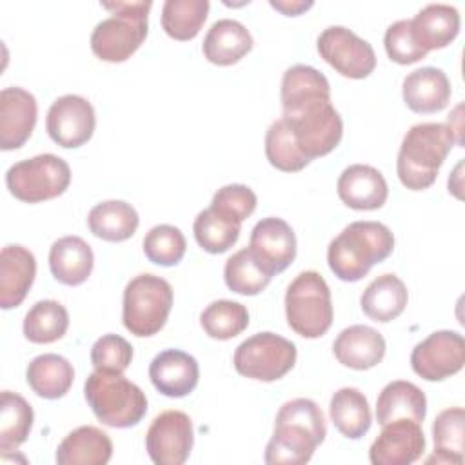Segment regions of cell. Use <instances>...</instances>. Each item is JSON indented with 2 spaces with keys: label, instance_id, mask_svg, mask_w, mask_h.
<instances>
[{
  "label": "cell",
  "instance_id": "6da1fadb",
  "mask_svg": "<svg viewBox=\"0 0 465 465\" xmlns=\"http://www.w3.org/2000/svg\"><path fill=\"white\" fill-rule=\"evenodd\" d=\"M282 118L311 162L336 149L343 120L331 104V85L322 71L305 64L289 67L282 78Z\"/></svg>",
  "mask_w": 465,
  "mask_h": 465
},
{
  "label": "cell",
  "instance_id": "7a4b0ae2",
  "mask_svg": "<svg viewBox=\"0 0 465 465\" xmlns=\"http://www.w3.org/2000/svg\"><path fill=\"white\" fill-rule=\"evenodd\" d=\"M325 436V416L318 403L309 398H294L280 407L263 460L269 465L307 463Z\"/></svg>",
  "mask_w": 465,
  "mask_h": 465
},
{
  "label": "cell",
  "instance_id": "3957f363",
  "mask_svg": "<svg viewBox=\"0 0 465 465\" xmlns=\"http://www.w3.org/2000/svg\"><path fill=\"white\" fill-rule=\"evenodd\" d=\"M394 234L380 222L361 220L349 223L327 249L329 269L341 282H358L369 274L374 263L391 256Z\"/></svg>",
  "mask_w": 465,
  "mask_h": 465
},
{
  "label": "cell",
  "instance_id": "277c9868",
  "mask_svg": "<svg viewBox=\"0 0 465 465\" xmlns=\"http://www.w3.org/2000/svg\"><path fill=\"white\" fill-rule=\"evenodd\" d=\"M454 143H458V138L447 124L423 122L412 125L401 140L396 160L400 182L411 191L429 189Z\"/></svg>",
  "mask_w": 465,
  "mask_h": 465
},
{
  "label": "cell",
  "instance_id": "5b68a950",
  "mask_svg": "<svg viewBox=\"0 0 465 465\" xmlns=\"http://www.w3.org/2000/svg\"><path fill=\"white\" fill-rule=\"evenodd\" d=\"M102 7L107 9L111 16L94 25L91 49L104 62H125L147 36V15L153 2H102Z\"/></svg>",
  "mask_w": 465,
  "mask_h": 465
},
{
  "label": "cell",
  "instance_id": "8992f818",
  "mask_svg": "<svg viewBox=\"0 0 465 465\" xmlns=\"http://www.w3.org/2000/svg\"><path fill=\"white\" fill-rule=\"evenodd\" d=\"M84 396L98 421L113 429L134 427L147 412L145 392L122 372L94 369L84 383Z\"/></svg>",
  "mask_w": 465,
  "mask_h": 465
},
{
  "label": "cell",
  "instance_id": "52a82bcc",
  "mask_svg": "<svg viewBox=\"0 0 465 465\" xmlns=\"http://www.w3.org/2000/svg\"><path fill=\"white\" fill-rule=\"evenodd\" d=\"M289 327L309 340L323 336L332 325V300L323 276L316 271L300 272L285 291Z\"/></svg>",
  "mask_w": 465,
  "mask_h": 465
},
{
  "label": "cell",
  "instance_id": "ba28073f",
  "mask_svg": "<svg viewBox=\"0 0 465 465\" xmlns=\"http://www.w3.org/2000/svg\"><path fill=\"white\" fill-rule=\"evenodd\" d=\"M171 307V283L156 274L143 272L131 278L124 289L122 320L131 334L147 338L165 325Z\"/></svg>",
  "mask_w": 465,
  "mask_h": 465
},
{
  "label": "cell",
  "instance_id": "9c48e42d",
  "mask_svg": "<svg viewBox=\"0 0 465 465\" xmlns=\"http://www.w3.org/2000/svg\"><path fill=\"white\" fill-rule=\"evenodd\" d=\"M71 183L69 163L51 153L13 163L5 173L9 193L25 203L53 200L65 193Z\"/></svg>",
  "mask_w": 465,
  "mask_h": 465
},
{
  "label": "cell",
  "instance_id": "30bf717a",
  "mask_svg": "<svg viewBox=\"0 0 465 465\" xmlns=\"http://www.w3.org/2000/svg\"><path fill=\"white\" fill-rule=\"evenodd\" d=\"M232 363L236 372L245 378L276 381L294 367L296 345L269 331L256 332L236 347Z\"/></svg>",
  "mask_w": 465,
  "mask_h": 465
},
{
  "label": "cell",
  "instance_id": "8fae6325",
  "mask_svg": "<svg viewBox=\"0 0 465 465\" xmlns=\"http://www.w3.org/2000/svg\"><path fill=\"white\" fill-rule=\"evenodd\" d=\"M316 47L320 56L347 78H367L376 67L372 45L343 25L323 29L316 40Z\"/></svg>",
  "mask_w": 465,
  "mask_h": 465
},
{
  "label": "cell",
  "instance_id": "7c38bea8",
  "mask_svg": "<svg viewBox=\"0 0 465 465\" xmlns=\"http://www.w3.org/2000/svg\"><path fill=\"white\" fill-rule=\"evenodd\" d=\"M194 432L191 418L182 411H163L145 432V449L156 465H182L193 450Z\"/></svg>",
  "mask_w": 465,
  "mask_h": 465
},
{
  "label": "cell",
  "instance_id": "4fadbf2b",
  "mask_svg": "<svg viewBox=\"0 0 465 465\" xmlns=\"http://www.w3.org/2000/svg\"><path fill=\"white\" fill-rule=\"evenodd\" d=\"M465 363V340L456 331H436L414 345L411 352L412 371L427 381H441L454 376Z\"/></svg>",
  "mask_w": 465,
  "mask_h": 465
},
{
  "label": "cell",
  "instance_id": "5bb4252c",
  "mask_svg": "<svg viewBox=\"0 0 465 465\" xmlns=\"http://www.w3.org/2000/svg\"><path fill=\"white\" fill-rule=\"evenodd\" d=\"M96 116L91 102L78 94H64L56 98L45 116V131L49 138L65 149L87 143L94 133Z\"/></svg>",
  "mask_w": 465,
  "mask_h": 465
},
{
  "label": "cell",
  "instance_id": "9a60e30c",
  "mask_svg": "<svg viewBox=\"0 0 465 465\" xmlns=\"http://www.w3.org/2000/svg\"><path fill=\"white\" fill-rule=\"evenodd\" d=\"M425 436L421 423L401 418L381 425V432L369 449L372 465H409L421 458Z\"/></svg>",
  "mask_w": 465,
  "mask_h": 465
},
{
  "label": "cell",
  "instance_id": "2e32d148",
  "mask_svg": "<svg viewBox=\"0 0 465 465\" xmlns=\"http://www.w3.org/2000/svg\"><path fill=\"white\" fill-rule=\"evenodd\" d=\"M249 249L256 260L274 276L283 272L294 262L296 236L285 220L267 216L252 227Z\"/></svg>",
  "mask_w": 465,
  "mask_h": 465
},
{
  "label": "cell",
  "instance_id": "e0dca14e",
  "mask_svg": "<svg viewBox=\"0 0 465 465\" xmlns=\"http://www.w3.org/2000/svg\"><path fill=\"white\" fill-rule=\"evenodd\" d=\"M36 98L16 85L0 91V149H20L36 125Z\"/></svg>",
  "mask_w": 465,
  "mask_h": 465
},
{
  "label": "cell",
  "instance_id": "ac0fdd59",
  "mask_svg": "<svg viewBox=\"0 0 465 465\" xmlns=\"http://www.w3.org/2000/svg\"><path fill=\"white\" fill-rule=\"evenodd\" d=\"M149 378L154 389L167 398L191 394L200 380V367L194 356L180 349L158 352L149 365Z\"/></svg>",
  "mask_w": 465,
  "mask_h": 465
},
{
  "label": "cell",
  "instance_id": "d6986e66",
  "mask_svg": "<svg viewBox=\"0 0 465 465\" xmlns=\"http://www.w3.org/2000/svg\"><path fill=\"white\" fill-rule=\"evenodd\" d=\"M336 191L340 200L356 211L380 209L389 196V185L383 174L367 163H352L345 167L338 178Z\"/></svg>",
  "mask_w": 465,
  "mask_h": 465
},
{
  "label": "cell",
  "instance_id": "ffe728a7",
  "mask_svg": "<svg viewBox=\"0 0 465 465\" xmlns=\"http://www.w3.org/2000/svg\"><path fill=\"white\" fill-rule=\"evenodd\" d=\"M36 276L35 254L24 245H5L0 251V307H18Z\"/></svg>",
  "mask_w": 465,
  "mask_h": 465
},
{
  "label": "cell",
  "instance_id": "44dd1931",
  "mask_svg": "<svg viewBox=\"0 0 465 465\" xmlns=\"http://www.w3.org/2000/svg\"><path fill=\"white\" fill-rule=\"evenodd\" d=\"M450 94L449 76L440 67H418L403 78L401 96L414 113H438L447 107Z\"/></svg>",
  "mask_w": 465,
  "mask_h": 465
},
{
  "label": "cell",
  "instance_id": "7402d4cb",
  "mask_svg": "<svg viewBox=\"0 0 465 465\" xmlns=\"http://www.w3.org/2000/svg\"><path fill=\"white\" fill-rule=\"evenodd\" d=\"M383 336L369 325L345 327L332 343L336 360L354 371H367L376 367L385 356Z\"/></svg>",
  "mask_w": 465,
  "mask_h": 465
},
{
  "label": "cell",
  "instance_id": "603a6c76",
  "mask_svg": "<svg viewBox=\"0 0 465 465\" xmlns=\"http://www.w3.org/2000/svg\"><path fill=\"white\" fill-rule=\"evenodd\" d=\"M93 265V249L80 236H62L49 249L51 274L64 285H82L91 276Z\"/></svg>",
  "mask_w": 465,
  "mask_h": 465
},
{
  "label": "cell",
  "instance_id": "cb8c5ba5",
  "mask_svg": "<svg viewBox=\"0 0 465 465\" xmlns=\"http://www.w3.org/2000/svg\"><path fill=\"white\" fill-rule=\"evenodd\" d=\"M411 31L423 51L443 49L460 33V13L449 4H429L411 18Z\"/></svg>",
  "mask_w": 465,
  "mask_h": 465
},
{
  "label": "cell",
  "instance_id": "d4e9b609",
  "mask_svg": "<svg viewBox=\"0 0 465 465\" xmlns=\"http://www.w3.org/2000/svg\"><path fill=\"white\" fill-rule=\"evenodd\" d=\"M113 456V441L107 432L93 425H82L69 432L56 449L58 465H105Z\"/></svg>",
  "mask_w": 465,
  "mask_h": 465
},
{
  "label": "cell",
  "instance_id": "484cf974",
  "mask_svg": "<svg viewBox=\"0 0 465 465\" xmlns=\"http://www.w3.org/2000/svg\"><path fill=\"white\" fill-rule=\"evenodd\" d=\"M252 49L249 29L232 18L216 20L202 44L203 56L214 65H232Z\"/></svg>",
  "mask_w": 465,
  "mask_h": 465
},
{
  "label": "cell",
  "instance_id": "4316f807",
  "mask_svg": "<svg viewBox=\"0 0 465 465\" xmlns=\"http://www.w3.org/2000/svg\"><path fill=\"white\" fill-rule=\"evenodd\" d=\"M425 414L427 398L423 391L407 380H394L387 383L376 401V420L380 425L401 418L423 423Z\"/></svg>",
  "mask_w": 465,
  "mask_h": 465
},
{
  "label": "cell",
  "instance_id": "83f0119b",
  "mask_svg": "<svg viewBox=\"0 0 465 465\" xmlns=\"http://www.w3.org/2000/svg\"><path fill=\"white\" fill-rule=\"evenodd\" d=\"M409 302L405 283L392 272L374 278L360 298V307L374 322L387 323L396 320Z\"/></svg>",
  "mask_w": 465,
  "mask_h": 465
},
{
  "label": "cell",
  "instance_id": "f1b7e54d",
  "mask_svg": "<svg viewBox=\"0 0 465 465\" xmlns=\"http://www.w3.org/2000/svg\"><path fill=\"white\" fill-rule=\"evenodd\" d=\"M25 380L36 396L44 400H58L71 389L74 369L67 358L54 352H45L29 361Z\"/></svg>",
  "mask_w": 465,
  "mask_h": 465
},
{
  "label": "cell",
  "instance_id": "f546056e",
  "mask_svg": "<svg viewBox=\"0 0 465 465\" xmlns=\"http://www.w3.org/2000/svg\"><path fill=\"white\" fill-rule=\"evenodd\" d=\"M136 209L124 200H105L96 203L87 214L89 231L105 242L129 240L138 229Z\"/></svg>",
  "mask_w": 465,
  "mask_h": 465
},
{
  "label": "cell",
  "instance_id": "4dcf8cb0",
  "mask_svg": "<svg viewBox=\"0 0 465 465\" xmlns=\"http://www.w3.org/2000/svg\"><path fill=\"white\" fill-rule=\"evenodd\" d=\"M332 425L349 440H360L372 423V414L367 398L356 387L338 389L329 403Z\"/></svg>",
  "mask_w": 465,
  "mask_h": 465
},
{
  "label": "cell",
  "instance_id": "1f68e13d",
  "mask_svg": "<svg viewBox=\"0 0 465 465\" xmlns=\"http://www.w3.org/2000/svg\"><path fill=\"white\" fill-rule=\"evenodd\" d=\"M465 412L461 407H450L441 411L432 423L434 454L427 458V463H463L465 450Z\"/></svg>",
  "mask_w": 465,
  "mask_h": 465
},
{
  "label": "cell",
  "instance_id": "d6a6232c",
  "mask_svg": "<svg viewBox=\"0 0 465 465\" xmlns=\"http://www.w3.org/2000/svg\"><path fill=\"white\" fill-rule=\"evenodd\" d=\"M35 412L29 401L18 392L2 391L0 398V450L7 454L16 450L29 436Z\"/></svg>",
  "mask_w": 465,
  "mask_h": 465
},
{
  "label": "cell",
  "instance_id": "836d02e7",
  "mask_svg": "<svg viewBox=\"0 0 465 465\" xmlns=\"http://www.w3.org/2000/svg\"><path fill=\"white\" fill-rule=\"evenodd\" d=\"M69 327V312L56 300L36 302L24 318V336L31 343H53Z\"/></svg>",
  "mask_w": 465,
  "mask_h": 465
},
{
  "label": "cell",
  "instance_id": "e575fe53",
  "mask_svg": "<svg viewBox=\"0 0 465 465\" xmlns=\"http://www.w3.org/2000/svg\"><path fill=\"white\" fill-rule=\"evenodd\" d=\"M272 274L256 260L249 247L236 251L223 267L225 285L243 296H256L271 283Z\"/></svg>",
  "mask_w": 465,
  "mask_h": 465
},
{
  "label": "cell",
  "instance_id": "d590c367",
  "mask_svg": "<svg viewBox=\"0 0 465 465\" xmlns=\"http://www.w3.org/2000/svg\"><path fill=\"white\" fill-rule=\"evenodd\" d=\"M209 7V0H165L162 5V27L174 40H193L207 20Z\"/></svg>",
  "mask_w": 465,
  "mask_h": 465
},
{
  "label": "cell",
  "instance_id": "8d00e7d4",
  "mask_svg": "<svg viewBox=\"0 0 465 465\" xmlns=\"http://www.w3.org/2000/svg\"><path fill=\"white\" fill-rule=\"evenodd\" d=\"M265 156L272 167L283 173H296L311 163L300 151L296 138L283 118L274 120L265 133Z\"/></svg>",
  "mask_w": 465,
  "mask_h": 465
},
{
  "label": "cell",
  "instance_id": "74e56055",
  "mask_svg": "<svg viewBox=\"0 0 465 465\" xmlns=\"http://www.w3.org/2000/svg\"><path fill=\"white\" fill-rule=\"evenodd\" d=\"M200 325L209 338L231 340L247 329L249 312L240 302L216 300L202 311Z\"/></svg>",
  "mask_w": 465,
  "mask_h": 465
},
{
  "label": "cell",
  "instance_id": "f35d334b",
  "mask_svg": "<svg viewBox=\"0 0 465 465\" xmlns=\"http://www.w3.org/2000/svg\"><path fill=\"white\" fill-rule=\"evenodd\" d=\"M240 231L242 223H234L223 218L211 207L200 211L193 223L196 243L211 254H222L229 251L236 243Z\"/></svg>",
  "mask_w": 465,
  "mask_h": 465
},
{
  "label": "cell",
  "instance_id": "ab89813d",
  "mask_svg": "<svg viewBox=\"0 0 465 465\" xmlns=\"http://www.w3.org/2000/svg\"><path fill=\"white\" fill-rule=\"evenodd\" d=\"M142 245L145 258L162 267H173L180 263L187 249L183 232L169 223L151 227L143 236Z\"/></svg>",
  "mask_w": 465,
  "mask_h": 465
},
{
  "label": "cell",
  "instance_id": "60d3db41",
  "mask_svg": "<svg viewBox=\"0 0 465 465\" xmlns=\"http://www.w3.org/2000/svg\"><path fill=\"white\" fill-rule=\"evenodd\" d=\"M256 203L258 200L251 187L243 183H229L214 193L211 209L234 223H242L254 213Z\"/></svg>",
  "mask_w": 465,
  "mask_h": 465
},
{
  "label": "cell",
  "instance_id": "b9f144b4",
  "mask_svg": "<svg viewBox=\"0 0 465 465\" xmlns=\"http://www.w3.org/2000/svg\"><path fill=\"white\" fill-rule=\"evenodd\" d=\"M133 360V345L120 334H104L91 347V363L96 371L124 372Z\"/></svg>",
  "mask_w": 465,
  "mask_h": 465
},
{
  "label": "cell",
  "instance_id": "7bdbcfd3",
  "mask_svg": "<svg viewBox=\"0 0 465 465\" xmlns=\"http://www.w3.org/2000/svg\"><path fill=\"white\" fill-rule=\"evenodd\" d=\"M383 45L389 58L400 65H409L427 56V51H423L412 36L409 18L398 20L387 27Z\"/></svg>",
  "mask_w": 465,
  "mask_h": 465
},
{
  "label": "cell",
  "instance_id": "ee69618b",
  "mask_svg": "<svg viewBox=\"0 0 465 465\" xmlns=\"http://www.w3.org/2000/svg\"><path fill=\"white\" fill-rule=\"evenodd\" d=\"M269 4H271V7L282 11L287 16H298L300 13L312 7V2H289V0H276L274 2V0H271Z\"/></svg>",
  "mask_w": 465,
  "mask_h": 465
}]
</instances>
